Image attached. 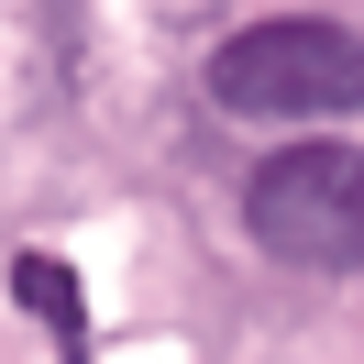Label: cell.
Wrapping results in <instances>:
<instances>
[{"label": "cell", "mask_w": 364, "mask_h": 364, "mask_svg": "<svg viewBox=\"0 0 364 364\" xmlns=\"http://www.w3.org/2000/svg\"><path fill=\"white\" fill-rule=\"evenodd\" d=\"M210 100L232 122H342L364 111V33L320 23V11H276L210 45Z\"/></svg>", "instance_id": "1"}, {"label": "cell", "mask_w": 364, "mask_h": 364, "mask_svg": "<svg viewBox=\"0 0 364 364\" xmlns=\"http://www.w3.org/2000/svg\"><path fill=\"white\" fill-rule=\"evenodd\" d=\"M243 232L298 276H353L364 265V144H276L243 188Z\"/></svg>", "instance_id": "2"}, {"label": "cell", "mask_w": 364, "mask_h": 364, "mask_svg": "<svg viewBox=\"0 0 364 364\" xmlns=\"http://www.w3.org/2000/svg\"><path fill=\"white\" fill-rule=\"evenodd\" d=\"M11 298L55 331V353H67V364H89V309H77V276L55 265V254H23V265H11Z\"/></svg>", "instance_id": "3"}]
</instances>
